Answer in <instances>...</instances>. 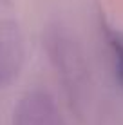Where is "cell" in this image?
<instances>
[{"label": "cell", "mask_w": 123, "mask_h": 125, "mask_svg": "<svg viewBox=\"0 0 123 125\" xmlns=\"http://www.w3.org/2000/svg\"><path fill=\"white\" fill-rule=\"evenodd\" d=\"M101 31L103 36L109 44V49L112 53V60H114V69H116V76L123 85V31L112 27L111 24L103 22L101 24Z\"/></svg>", "instance_id": "obj_2"}, {"label": "cell", "mask_w": 123, "mask_h": 125, "mask_svg": "<svg viewBox=\"0 0 123 125\" xmlns=\"http://www.w3.org/2000/svg\"><path fill=\"white\" fill-rule=\"evenodd\" d=\"M16 125H60V120L49 100L42 94H33L20 105Z\"/></svg>", "instance_id": "obj_1"}]
</instances>
